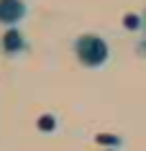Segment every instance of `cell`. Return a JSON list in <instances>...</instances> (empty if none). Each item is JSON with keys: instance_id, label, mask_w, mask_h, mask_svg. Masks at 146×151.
Segmentation results:
<instances>
[{"instance_id": "cell-3", "label": "cell", "mask_w": 146, "mask_h": 151, "mask_svg": "<svg viewBox=\"0 0 146 151\" xmlns=\"http://www.w3.org/2000/svg\"><path fill=\"white\" fill-rule=\"evenodd\" d=\"M28 51V41H26L21 28H5V33L0 36V54L8 59H18Z\"/></svg>"}, {"instance_id": "cell-2", "label": "cell", "mask_w": 146, "mask_h": 151, "mask_svg": "<svg viewBox=\"0 0 146 151\" xmlns=\"http://www.w3.org/2000/svg\"><path fill=\"white\" fill-rule=\"evenodd\" d=\"M28 16V3L26 0H0V26L18 28Z\"/></svg>"}, {"instance_id": "cell-1", "label": "cell", "mask_w": 146, "mask_h": 151, "mask_svg": "<svg viewBox=\"0 0 146 151\" xmlns=\"http://www.w3.org/2000/svg\"><path fill=\"white\" fill-rule=\"evenodd\" d=\"M72 51L77 56V62L87 69H100L110 59V46L100 33H80L72 41Z\"/></svg>"}, {"instance_id": "cell-6", "label": "cell", "mask_w": 146, "mask_h": 151, "mask_svg": "<svg viewBox=\"0 0 146 151\" xmlns=\"http://www.w3.org/2000/svg\"><path fill=\"white\" fill-rule=\"evenodd\" d=\"M141 18H144V28H141V33H144V41H146V8H144V13H141Z\"/></svg>"}, {"instance_id": "cell-4", "label": "cell", "mask_w": 146, "mask_h": 151, "mask_svg": "<svg viewBox=\"0 0 146 151\" xmlns=\"http://www.w3.org/2000/svg\"><path fill=\"white\" fill-rule=\"evenodd\" d=\"M123 26H126L128 31H141V28H144V18L136 16V13H128V16L123 18Z\"/></svg>"}, {"instance_id": "cell-5", "label": "cell", "mask_w": 146, "mask_h": 151, "mask_svg": "<svg viewBox=\"0 0 146 151\" xmlns=\"http://www.w3.org/2000/svg\"><path fill=\"white\" fill-rule=\"evenodd\" d=\"M36 126H39V131H54L57 128V118L54 115H41Z\"/></svg>"}]
</instances>
